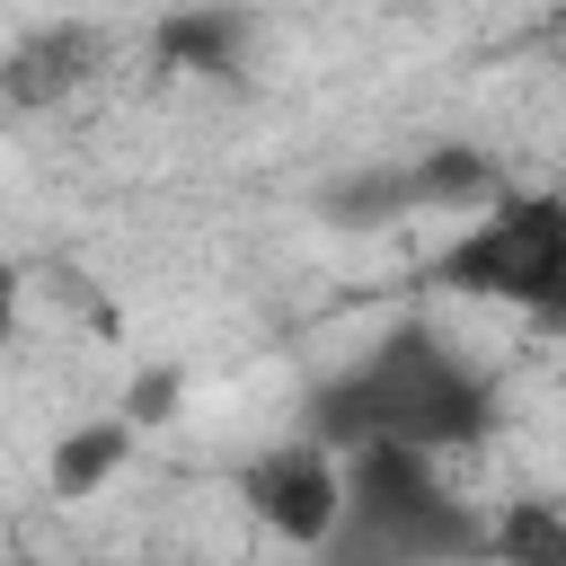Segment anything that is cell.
Instances as JSON below:
<instances>
[{
  "mask_svg": "<svg viewBox=\"0 0 566 566\" xmlns=\"http://www.w3.org/2000/svg\"><path fill=\"white\" fill-rule=\"evenodd\" d=\"M433 283L469 292V301H504L531 327H566V195H548V186L513 195L504 186L433 256Z\"/></svg>",
  "mask_w": 566,
  "mask_h": 566,
  "instance_id": "obj_3",
  "label": "cell"
},
{
  "mask_svg": "<svg viewBox=\"0 0 566 566\" xmlns=\"http://www.w3.org/2000/svg\"><path fill=\"white\" fill-rule=\"evenodd\" d=\"M239 504L292 539V548H327L336 513H345V460L318 442V433H292V442H265L248 469H239Z\"/></svg>",
  "mask_w": 566,
  "mask_h": 566,
  "instance_id": "obj_4",
  "label": "cell"
},
{
  "mask_svg": "<svg viewBox=\"0 0 566 566\" xmlns=\"http://www.w3.org/2000/svg\"><path fill=\"white\" fill-rule=\"evenodd\" d=\"M97 71V27H35L0 53V97L9 106H62Z\"/></svg>",
  "mask_w": 566,
  "mask_h": 566,
  "instance_id": "obj_5",
  "label": "cell"
},
{
  "mask_svg": "<svg viewBox=\"0 0 566 566\" xmlns=\"http://www.w3.org/2000/svg\"><path fill=\"white\" fill-rule=\"evenodd\" d=\"M398 177H407V212H478V203L504 195V168L486 150H469V142H433Z\"/></svg>",
  "mask_w": 566,
  "mask_h": 566,
  "instance_id": "obj_7",
  "label": "cell"
},
{
  "mask_svg": "<svg viewBox=\"0 0 566 566\" xmlns=\"http://www.w3.org/2000/svg\"><path fill=\"white\" fill-rule=\"evenodd\" d=\"M168 398H177V380H168V371H150V380L133 389V416H124V424H159V416H168Z\"/></svg>",
  "mask_w": 566,
  "mask_h": 566,
  "instance_id": "obj_10",
  "label": "cell"
},
{
  "mask_svg": "<svg viewBox=\"0 0 566 566\" xmlns=\"http://www.w3.org/2000/svg\"><path fill=\"white\" fill-rule=\"evenodd\" d=\"M345 460V513L327 531V566H469L486 539V513H469L433 451L407 442H354Z\"/></svg>",
  "mask_w": 566,
  "mask_h": 566,
  "instance_id": "obj_2",
  "label": "cell"
},
{
  "mask_svg": "<svg viewBox=\"0 0 566 566\" xmlns=\"http://www.w3.org/2000/svg\"><path fill=\"white\" fill-rule=\"evenodd\" d=\"M9 327H18V265L0 256V345H9Z\"/></svg>",
  "mask_w": 566,
  "mask_h": 566,
  "instance_id": "obj_11",
  "label": "cell"
},
{
  "mask_svg": "<svg viewBox=\"0 0 566 566\" xmlns=\"http://www.w3.org/2000/svg\"><path fill=\"white\" fill-rule=\"evenodd\" d=\"M248 44H256V18L230 9V0H195V9H168L159 18V62L168 71H195V80H239L248 71Z\"/></svg>",
  "mask_w": 566,
  "mask_h": 566,
  "instance_id": "obj_6",
  "label": "cell"
},
{
  "mask_svg": "<svg viewBox=\"0 0 566 566\" xmlns=\"http://www.w3.org/2000/svg\"><path fill=\"white\" fill-rule=\"evenodd\" d=\"M124 451H133V424H80V433H62L53 442V495H97L115 469H124Z\"/></svg>",
  "mask_w": 566,
  "mask_h": 566,
  "instance_id": "obj_9",
  "label": "cell"
},
{
  "mask_svg": "<svg viewBox=\"0 0 566 566\" xmlns=\"http://www.w3.org/2000/svg\"><path fill=\"white\" fill-rule=\"evenodd\" d=\"M310 433L327 451H354V442H407V451H469L495 433V389L478 363H460L424 318L389 327L354 371H336L318 398H310Z\"/></svg>",
  "mask_w": 566,
  "mask_h": 566,
  "instance_id": "obj_1",
  "label": "cell"
},
{
  "mask_svg": "<svg viewBox=\"0 0 566 566\" xmlns=\"http://www.w3.org/2000/svg\"><path fill=\"white\" fill-rule=\"evenodd\" d=\"M486 566H566V504L548 495H504L486 513V539H478Z\"/></svg>",
  "mask_w": 566,
  "mask_h": 566,
  "instance_id": "obj_8",
  "label": "cell"
}]
</instances>
